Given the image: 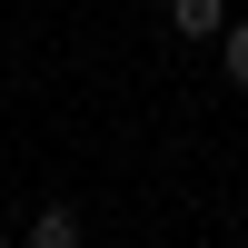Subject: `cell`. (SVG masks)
<instances>
[{
    "label": "cell",
    "mask_w": 248,
    "mask_h": 248,
    "mask_svg": "<svg viewBox=\"0 0 248 248\" xmlns=\"http://www.w3.org/2000/svg\"><path fill=\"white\" fill-rule=\"evenodd\" d=\"M229 30V0H169V40H218Z\"/></svg>",
    "instance_id": "6da1fadb"
},
{
    "label": "cell",
    "mask_w": 248,
    "mask_h": 248,
    "mask_svg": "<svg viewBox=\"0 0 248 248\" xmlns=\"http://www.w3.org/2000/svg\"><path fill=\"white\" fill-rule=\"evenodd\" d=\"M0 248H10V238H0Z\"/></svg>",
    "instance_id": "277c9868"
},
{
    "label": "cell",
    "mask_w": 248,
    "mask_h": 248,
    "mask_svg": "<svg viewBox=\"0 0 248 248\" xmlns=\"http://www.w3.org/2000/svg\"><path fill=\"white\" fill-rule=\"evenodd\" d=\"M218 70H229V90L248 99V20H229V30H218Z\"/></svg>",
    "instance_id": "3957f363"
},
{
    "label": "cell",
    "mask_w": 248,
    "mask_h": 248,
    "mask_svg": "<svg viewBox=\"0 0 248 248\" xmlns=\"http://www.w3.org/2000/svg\"><path fill=\"white\" fill-rule=\"evenodd\" d=\"M30 248H79V209H70V199H40V218H30Z\"/></svg>",
    "instance_id": "7a4b0ae2"
}]
</instances>
